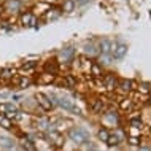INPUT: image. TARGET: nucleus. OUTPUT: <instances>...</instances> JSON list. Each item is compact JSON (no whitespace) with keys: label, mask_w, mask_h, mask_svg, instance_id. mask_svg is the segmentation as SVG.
Segmentation results:
<instances>
[{"label":"nucleus","mask_w":151,"mask_h":151,"mask_svg":"<svg viewBox=\"0 0 151 151\" xmlns=\"http://www.w3.org/2000/svg\"><path fill=\"white\" fill-rule=\"evenodd\" d=\"M48 97L51 99L52 105H59L60 108H64L65 111H68V113H73V115H81V110L76 107L72 100L65 99V97H58V96H54V94H51V96H48Z\"/></svg>","instance_id":"obj_1"},{"label":"nucleus","mask_w":151,"mask_h":151,"mask_svg":"<svg viewBox=\"0 0 151 151\" xmlns=\"http://www.w3.org/2000/svg\"><path fill=\"white\" fill-rule=\"evenodd\" d=\"M35 102H37V105H38V107L42 108L43 111H51V110L54 108V105H52L51 99L46 96V94H43V92L35 94Z\"/></svg>","instance_id":"obj_3"},{"label":"nucleus","mask_w":151,"mask_h":151,"mask_svg":"<svg viewBox=\"0 0 151 151\" xmlns=\"http://www.w3.org/2000/svg\"><path fill=\"white\" fill-rule=\"evenodd\" d=\"M67 135H68V138H70L72 143H75L76 146H81V145H84V143L89 142V134L81 127H72L70 130H68Z\"/></svg>","instance_id":"obj_2"},{"label":"nucleus","mask_w":151,"mask_h":151,"mask_svg":"<svg viewBox=\"0 0 151 151\" xmlns=\"http://www.w3.org/2000/svg\"><path fill=\"white\" fill-rule=\"evenodd\" d=\"M132 105H134L132 99H122V100H119V107L124 110V111H129V110L132 108Z\"/></svg>","instance_id":"obj_19"},{"label":"nucleus","mask_w":151,"mask_h":151,"mask_svg":"<svg viewBox=\"0 0 151 151\" xmlns=\"http://www.w3.org/2000/svg\"><path fill=\"white\" fill-rule=\"evenodd\" d=\"M126 54H127V46H126V45L111 43V58H115V59H122Z\"/></svg>","instance_id":"obj_4"},{"label":"nucleus","mask_w":151,"mask_h":151,"mask_svg":"<svg viewBox=\"0 0 151 151\" xmlns=\"http://www.w3.org/2000/svg\"><path fill=\"white\" fill-rule=\"evenodd\" d=\"M60 16V10H58V8H51L50 11L46 13V19L50 21V19H58Z\"/></svg>","instance_id":"obj_23"},{"label":"nucleus","mask_w":151,"mask_h":151,"mask_svg":"<svg viewBox=\"0 0 151 151\" xmlns=\"http://www.w3.org/2000/svg\"><path fill=\"white\" fill-rule=\"evenodd\" d=\"M127 142H129L130 145H134V146H140V143H142L140 137H134V135H129L127 137Z\"/></svg>","instance_id":"obj_29"},{"label":"nucleus","mask_w":151,"mask_h":151,"mask_svg":"<svg viewBox=\"0 0 151 151\" xmlns=\"http://www.w3.org/2000/svg\"><path fill=\"white\" fill-rule=\"evenodd\" d=\"M21 24L24 27H32L35 24V16L32 13H22L21 14Z\"/></svg>","instance_id":"obj_11"},{"label":"nucleus","mask_w":151,"mask_h":151,"mask_svg":"<svg viewBox=\"0 0 151 151\" xmlns=\"http://www.w3.org/2000/svg\"><path fill=\"white\" fill-rule=\"evenodd\" d=\"M86 52H88V54H96V48H94V46H86Z\"/></svg>","instance_id":"obj_31"},{"label":"nucleus","mask_w":151,"mask_h":151,"mask_svg":"<svg viewBox=\"0 0 151 151\" xmlns=\"http://www.w3.org/2000/svg\"><path fill=\"white\" fill-rule=\"evenodd\" d=\"M35 67H37V60H27V62H24L21 65V68L24 72H32Z\"/></svg>","instance_id":"obj_22"},{"label":"nucleus","mask_w":151,"mask_h":151,"mask_svg":"<svg viewBox=\"0 0 151 151\" xmlns=\"http://www.w3.org/2000/svg\"><path fill=\"white\" fill-rule=\"evenodd\" d=\"M97 137H99L102 142H107L108 137H110V132H108L107 129H99V132H97Z\"/></svg>","instance_id":"obj_27"},{"label":"nucleus","mask_w":151,"mask_h":151,"mask_svg":"<svg viewBox=\"0 0 151 151\" xmlns=\"http://www.w3.org/2000/svg\"><path fill=\"white\" fill-rule=\"evenodd\" d=\"M138 92H143V94H150L151 92V88H150V84H146V83H142V84H138Z\"/></svg>","instance_id":"obj_28"},{"label":"nucleus","mask_w":151,"mask_h":151,"mask_svg":"<svg viewBox=\"0 0 151 151\" xmlns=\"http://www.w3.org/2000/svg\"><path fill=\"white\" fill-rule=\"evenodd\" d=\"M99 51H100V54H111V42H110L108 38L100 40Z\"/></svg>","instance_id":"obj_10"},{"label":"nucleus","mask_w":151,"mask_h":151,"mask_svg":"<svg viewBox=\"0 0 151 151\" xmlns=\"http://www.w3.org/2000/svg\"><path fill=\"white\" fill-rule=\"evenodd\" d=\"M50 140H51V143L56 145V146H60L64 143L62 135H60L59 132H56V130H51V132H50Z\"/></svg>","instance_id":"obj_14"},{"label":"nucleus","mask_w":151,"mask_h":151,"mask_svg":"<svg viewBox=\"0 0 151 151\" xmlns=\"http://www.w3.org/2000/svg\"><path fill=\"white\" fill-rule=\"evenodd\" d=\"M130 127L140 129L142 127V119H138V118H132V119H130Z\"/></svg>","instance_id":"obj_30"},{"label":"nucleus","mask_w":151,"mask_h":151,"mask_svg":"<svg viewBox=\"0 0 151 151\" xmlns=\"http://www.w3.org/2000/svg\"><path fill=\"white\" fill-rule=\"evenodd\" d=\"M150 104H151V96H150Z\"/></svg>","instance_id":"obj_33"},{"label":"nucleus","mask_w":151,"mask_h":151,"mask_svg":"<svg viewBox=\"0 0 151 151\" xmlns=\"http://www.w3.org/2000/svg\"><path fill=\"white\" fill-rule=\"evenodd\" d=\"M140 151H151V150L148 148V146H142V148H140Z\"/></svg>","instance_id":"obj_32"},{"label":"nucleus","mask_w":151,"mask_h":151,"mask_svg":"<svg viewBox=\"0 0 151 151\" xmlns=\"http://www.w3.org/2000/svg\"><path fill=\"white\" fill-rule=\"evenodd\" d=\"M102 84H104V89L107 91H113L116 88V76L113 73H107V75L102 76Z\"/></svg>","instance_id":"obj_5"},{"label":"nucleus","mask_w":151,"mask_h":151,"mask_svg":"<svg viewBox=\"0 0 151 151\" xmlns=\"http://www.w3.org/2000/svg\"><path fill=\"white\" fill-rule=\"evenodd\" d=\"M21 146L26 151H35V145L32 143L29 138H22V140H21Z\"/></svg>","instance_id":"obj_21"},{"label":"nucleus","mask_w":151,"mask_h":151,"mask_svg":"<svg viewBox=\"0 0 151 151\" xmlns=\"http://www.w3.org/2000/svg\"><path fill=\"white\" fill-rule=\"evenodd\" d=\"M0 127H3V129H11V121H10V118H6L5 115H0Z\"/></svg>","instance_id":"obj_24"},{"label":"nucleus","mask_w":151,"mask_h":151,"mask_svg":"<svg viewBox=\"0 0 151 151\" xmlns=\"http://www.w3.org/2000/svg\"><path fill=\"white\" fill-rule=\"evenodd\" d=\"M59 56L65 60V62H68V60L72 59V56H73V50H72V48H65V50L60 51V54H59Z\"/></svg>","instance_id":"obj_18"},{"label":"nucleus","mask_w":151,"mask_h":151,"mask_svg":"<svg viewBox=\"0 0 151 151\" xmlns=\"http://www.w3.org/2000/svg\"><path fill=\"white\" fill-rule=\"evenodd\" d=\"M89 75H92L94 78H102V75H104V68H102V65L99 62H92L91 68H89Z\"/></svg>","instance_id":"obj_9"},{"label":"nucleus","mask_w":151,"mask_h":151,"mask_svg":"<svg viewBox=\"0 0 151 151\" xmlns=\"http://www.w3.org/2000/svg\"><path fill=\"white\" fill-rule=\"evenodd\" d=\"M76 6V2L75 0H64L62 3V11H65V13H70V11L75 10Z\"/></svg>","instance_id":"obj_17"},{"label":"nucleus","mask_w":151,"mask_h":151,"mask_svg":"<svg viewBox=\"0 0 151 151\" xmlns=\"http://www.w3.org/2000/svg\"><path fill=\"white\" fill-rule=\"evenodd\" d=\"M104 118H105L107 121H110L111 124H116V122H118V116H116V113H115V111H110V110L104 113Z\"/></svg>","instance_id":"obj_20"},{"label":"nucleus","mask_w":151,"mask_h":151,"mask_svg":"<svg viewBox=\"0 0 151 151\" xmlns=\"http://www.w3.org/2000/svg\"><path fill=\"white\" fill-rule=\"evenodd\" d=\"M5 6H6L8 11L16 13V11H19V8H21V3H19V0H8V2L5 3Z\"/></svg>","instance_id":"obj_15"},{"label":"nucleus","mask_w":151,"mask_h":151,"mask_svg":"<svg viewBox=\"0 0 151 151\" xmlns=\"http://www.w3.org/2000/svg\"><path fill=\"white\" fill-rule=\"evenodd\" d=\"M54 81H56V75H54V73H48V72H45V73H42V75L38 76L37 83L42 84V86H45V84H51V83H54Z\"/></svg>","instance_id":"obj_7"},{"label":"nucleus","mask_w":151,"mask_h":151,"mask_svg":"<svg viewBox=\"0 0 151 151\" xmlns=\"http://www.w3.org/2000/svg\"><path fill=\"white\" fill-rule=\"evenodd\" d=\"M134 86H135V84H134V81H130V80H121L119 84H118L116 88H119L122 92H129V91H132V89H134Z\"/></svg>","instance_id":"obj_13"},{"label":"nucleus","mask_w":151,"mask_h":151,"mask_svg":"<svg viewBox=\"0 0 151 151\" xmlns=\"http://www.w3.org/2000/svg\"><path fill=\"white\" fill-rule=\"evenodd\" d=\"M111 60V54H99V64L100 65H108Z\"/></svg>","instance_id":"obj_26"},{"label":"nucleus","mask_w":151,"mask_h":151,"mask_svg":"<svg viewBox=\"0 0 151 151\" xmlns=\"http://www.w3.org/2000/svg\"><path fill=\"white\" fill-rule=\"evenodd\" d=\"M89 110L92 113H105V102L102 99H99V97L91 99V102H89Z\"/></svg>","instance_id":"obj_6"},{"label":"nucleus","mask_w":151,"mask_h":151,"mask_svg":"<svg viewBox=\"0 0 151 151\" xmlns=\"http://www.w3.org/2000/svg\"><path fill=\"white\" fill-rule=\"evenodd\" d=\"M0 148L3 150H13L14 148V140L11 137H6V135H0Z\"/></svg>","instance_id":"obj_8"},{"label":"nucleus","mask_w":151,"mask_h":151,"mask_svg":"<svg viewBox=\"0 0 151 151\" xmlns=\"http://www.w3.org/2000/svg\"><path fill=\"white\" fill-rule=\"evenodd\" d=\"M32 83H34V80H32L29 75H22L21 78L18 80V88L19 89H27V88L32 86Z\"/></svg>","instance_id":"obj_12"},{"label":"nucleus","mask_w":151,"mask_h":151,"mask_svg":"<svg viewBox=\"0 0 151 151\" xmlns=\"http://www.w3.org/2000/svg\"><path fill=\"white\" fill-rule=\"evenodd\" d=\"M122 140V137L119 135V134H110V137H108V140L105 142L108 146H116L119 142Z\"/></svg>","instance_id":"obj_16"},{"label":"nucleus","mask_w":151,"mask_h":151,"mask_svg":"<svg viewBox=\"0 0 151 151\" xmlns=\"http://www.w3.org/2000/svg\"><path fill=\"white\" fill-rule=\"evenodd\" d=\"M0 2H3V0H0Z\"/></svg>","instance_id":"obj_34"},{"label":"nucleus","mask_w":151,"mask_h":151,"mask_svg":"<svg viewBox=\"0 0 151 151\" xmlns=\"http://www.w3.org/2000/svg\"><path fill=\"white\" fill-rule=\"evenodd\" d=\"M10 78H13V70L11 68H3L2 72H0V80H10Z\"/></svg>","instance_id":"obj_25"}]
</instances>
